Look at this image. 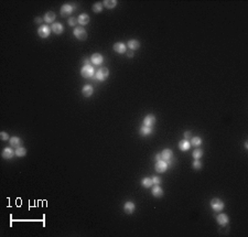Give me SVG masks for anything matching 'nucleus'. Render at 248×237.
<instances>
[{
  "mask_svg": "<svg viewBox=\"0 0 248 237\" xmlns=\"http://www.w3.org/2000/svg\"><path fill=\"white\" fill-rule=\"evenodd\" d=\"M209 204H211L212 210L215 211V212H222V211L224 210V207H225V204H224V202L218 198H212L211 202H209Z\"/></svg>",
  "mask_w": 248,
  "mask_h": 237,
  "instance_id": "f257e3e1",
  "label": "nucleus"
},
{
  "mask_svg": "<svg viewBox=\"0 0 248 237\" xmlns=\"http://www.w3.org/2000/svg\"><path fill=\"white\" fill-rule=\"evenodd\" d=\"M109 76V70L107 67H99L97 71H96L95 74V78L99 82H104L106 81Z\"/></svg>",
  "mask_w": 248,
  "mask_h": 237,
  "instance_id": "f03ea898",
  "label": "nucleus"
},
{
  "mask_svg": "<svg viewBox=\"0 0 248 237\" xmlns=\"http://www.w3.org/2000/svg\"><path fill=\"white\" fill-rule=\"evenodd\" d=\"M80 74L85 78H93L95 75V70L92 65H83L80 68Z\"/></svg>",
  "mask_w": 248,
  "mask_h": 237,
  "instance_id": "7ed1b4c3",
  "label": "nucleus"
},
{
  "mask_svg": "<svg viewBox=\"0 0 248 237\" xmlns=\"http://www.w3.org/2000/svg\"><path fill=\"white\" fill-rule=\"evenodd\" d=\"M73 34L76 39L80 40V41H84V40H86V38H87V32L84 29V27H80H80L74 28Z\"/></svg>",
  "mask_w": 248,
  "mask_h": 237,
  "instance_id": "20e7f679",
  "label": "nucleus"
},
{
  "mask_svg": "<svg viewBox=\"0 0 248 237\" xmlns=\"http://www.w3.org/2000/svg\"><path fill=\"white\" fill-rule=\"evenodd\" d=\"M51 32H52L51 27H49L48 24H42V26H40L39 29H38V34H39V36L43 38V39L48 38L51 34Z\"/></svg>",
  "mask_w": 248,
  "mask_h": 237,
  "instance_id": "39448f33",
  "label": "nucleus"
},
{
  "mask_svg": "<svg viewBox=\"0 0 248 237\" xmlns=\"http://www.w3.org/2000/svg\"><path fill=\"white\" fill-rule=\"evenodd\" d=\"M169 168L168 162L164 161V160H159V161H156V165H154V170H156L158 173H163V172L167 171V169Z\"/></svg>",
  "mask_w": 248,
  "mask_h": 237,
  "instance_id": "423d86ee",
  "label": "nucleus"
},
{
  "mask_svg": "<svg viewBox=\"0 0 248 237\" xmlns=\"http://www.w3.org/2000/svg\"><path fill=\"white\" fill-rule=\"evenodd\" d=\"M114 51L118 54H124L127 52V44L122 43V42H116V43L113 45Z\"/></svg>",
  "mask_w": 248,
  "mask_h": 237,
  "instance_id": "0eeeda50",
  "label": "nucleus"
},
{
  "mask_svg": "<svg viewBox=\"0 0 248 237\" xmlns=\"http://www.w3.org/2000/svg\"><path fill=\"white\" fill-rule=\"evenodd\" d=\"M90 62L96 66L102 65V64L104 63V56L100 53H94L90 56Z\"/></svg>",
  "mask_w": 248,
  "mask_h": 237,
  "instance_id": "6e6552de",
  "label": "nucleus"
},
{
  "mask_svg": "<svg viewBox=\"0 0 248 237\" xmlns=\"http://www.w3.org/2000/svg\"><path fill=\"white\" fill-rule=\"evenodd\" d=\"M156 121H157V119H156V116L154 115H152V114H149V115H147L146 117L144 118V126H147V127H152L154 123H156Z\"/></svg>",
  "mask_w": 248,
  "mask_h": 237,
  "instance_id": "1a4fd4ad",
  "label": "nucleus"
},
{
  "mask_svg": "<svg viewBox=\"0 0 248 237\" xmlns=\"http://www.w3.org/2000/svg\"><path fill=\"white\" fill-rule=\"evenodd\" d=\"M1 156H2L3 159H11V158H13V156H16V150H13L11 147H6L3 148Z\"/></svg>",
  "mask_w": 248,
  "mask_h": 237,
  "instance_id": "9d476101",
  "label": "nucleus"
},
{
  "mask_svg": "<svg viewBox=\"0 0 248 237\" xmlns=\"http://www.w3.org/2000/svg\"><path fill=\"white\" fill-rule=\"evenodd\" d=\"M216 222L218 223L219 225L225 226V225H227V224L229 223V218H228V216H227V214L219 213L218 215L216 216Z\"/></svg>",
  "mask_w": 248,
  "mask_h": 237,
  "instance_id": "9b49d317",
  "label": "nucleus"
},
{
  "mask_svg": "<svg viewBox=\"0 0 248 237\" xmlns=\"http://www.w3.org/2000/svg\"><path fill=\"white\" fill-rule=\"evenodd\" d=\"M74 9H75V7H74L73 5L65 3V5H63L61 7V15L62 16H68L74 11Z\"/></svg>",
  "mask_w": 248,
  "mask_h": 237,
  "instance_id": "f8f14e48",
  "label": "nucleus"
},
{
  "mask_svg": "<svg viewBox=\"0 0 248 237\" xmlns=\"http://www.w3.org/2000/svg\"><path fill=\"white\" fill-rule=\"evenodd\" d=\"M136 210V204L131 201H128L124 204V211L127 214H132Z\"/></svg>",
  "mask_w": 248,
  "mask_h": 237,
  "instance_id": "ddd939ff",
  "label": "nucleus"
},
{
  "mask_svg": "<svg viewBox=\"0 0 248 237\" xmlns=\"http://www.w3.org/2000/svg\"><path fill=\"white\" fill-rule=\"evenodd\" d=\"M51 30H52V32H54L55 34H62L64 31V27H63V24L60 23V22H54V23H52Z\"/></svg>",
  "mask_w": 248,
  "mask_h": 237,
  "instance_id": "4468645a",
  "label": "nucleus"
},
{
  "mask_svg": "<svg viewBox=\"0 0 248 237\" xmlns=\"http://www.w3.org/2000/svg\"><path fill=\"white\" fill-rule=\"evenodd\" d=\"M82 94L84 95L85 97H90L93 94H94V88H93L92 85L90 84H86L83 86L82 88Z\"/></svg>",
  "mask_w": 248,
  "mask_h": 237,
  "instance_id": "2eb2a0df",
  "label": "nucleus"
},
{
  "mask_svg": "<svg viewBox=\"0 0 248 237\" xmlns=\"http://www.w3.org/2000/svg\"><path fill=\"white\" fill-rule=\"evenodd\" d=\"M127 48H128L129 50H131V51H136V50H138V49L140 48V42L135 39L129 40V41L127 42Z\"/></svg>",
  "mask_w": 248,
  "mask_h": 237,
  "instance_id": "dca6fc26",
  "label": "nucleus"
},
{
  "mask_svg": "<svg viewBox=\"0 0 248 237\" xmlns=\"http://www.w3.org/2000/svg\"><path fill=\"white\" fill-rule=\"evenodd\" d=\"M173 158V151L171 149H163L161 152V159L164 161H169L170 159Z\"/></svg>",
  "mask_w": 248,
  "mask_h": 237,
  "instance_id": "f3484780",
  "label": "nucleus"
},
{
  "mask_svg": "<svg viewBox=\"0 0 248 237\" xmlns=\"http://www.w3.org/2000/svg\"><path fill=\"white\" fill-rule=\"evenodd\" d=\"M77 20H78V23L80 24V27H84V26H86V24L90 23V18L87 13H82V15L77 18Z\"/></svg>",
  "mask_w": 248,
  "mask_h": 237,
  "instance_id": "a211bd4d",
  "label": "nucleus"
},
{
  "mask_svg": "<svg viewBox=\"0 0 248 237\" xmlns=\"http://www.w3.org/2000/svg\"><path fill=\"white\" fill-rule=\"evenodd\" d=\"M9 142H10V146L13 148H19V147H21V145H22V140L19 138V137H17V136L10 137Z\"/></svg>",
  "mask_w": 248,
  "mask_h": 237,
  "instance_id": "6ab92c4d",
  "label": "nucleus"
},
{
  "mask_svg": "<svg viewBox=\"0 0 248 237\" xmlns=\"http://www.w3.org/2000/svg\"><path fill=\"white\" fill-rule=\"evenodd\" d=\"M191 147H192V146H191V142L187 140V139H183V140H181L180 142H179V149H180L181 151H187Z\"/></svg>",
  "mask_w": 248,
  "mask_h": 237,
  "instance_id": "aec40b11",
  "label": "nucleus"
},
{
  "mask_svg": "<svg viewBox=\"0 0 248 237\" xmlns=\"http://www.w3.org/2000/svg\"><path fill=\"white\" fill-rule=\"evenodd\" d=\"M152 132H153L152 127L142 126L140 129H139V133H140L141 136H144V137H148V136L152 135Z\"/></svg>",
  "mask_w": 248,
  "mask_h": 237,
  "instance_id": "412c9836",
  "label": "nucleus"
},
{
  "mask_svg": "<svg viewBox=\"0 0 248 237\" xmlns=\"http://www.w3.org/2000/svg\"><path fill=\"white\" fill-rule=\"evenodd\" d=\"M151 193L154 198H162L163 196V190L161 189L160 185H154L151 190Z\"/></svg>",
  "mask_w": 248,
  "mask_h": 237,
  "instance_id": "4be33fe9",
  "label": "nucleus"
},
{
  "mask_svg": "<svg viewBox=\"0 0 248 237\" xmlns=\"http://www.w3.org/2000/svg\"><path fill=\"white\" fill-rule=\"evenodd\" d=\"M44 21L46 22V23H52V22H54V20L56 19V15L54 13L53 11H49L46 12L45 15H44Z\"/></svg>",
  "mask_w": 248,
  "mask_h": 237,
  "instance_id": "5701e85b",
  "label": "nucleus"
},
{
  "mask_svg": "<svg viewBox=\"0 0 248 237\" xmlns=\"http://www.w3.org/2000/svg\"><path fill=\"white\" fill-rule=\"evenodd\" d=\"M117 5H118V2L116 0H105V1H103V6H105L107 9H114L117 7Z\"/></svg>",
  "mask_w": 248,
  "mask_h": 237,
  "instance_id": "b1692460",
  "label": "nucleus"
},
{
  "mask_svg": "<svg viewBox=\"0 0 248 237\" xmlns=\"http://www.w3.org/2000/svg\"><path fill=\"white\" fill-rule=\"evenodd\" d=\"M141 185L144 186L145 189H150L151 186L153 185L151 178H144V179L141 180Z\"/></svg>",
  "mask_w": 248,
  "mask_h": 237,
  "instance_id": "393cba45",
  "label": "nucleus"
},
{
  "mask_svg": "<svg viewBox=\"0 0 248 237\" xmlns=\"http://www.w3.org/2000/svg\"><path fill=\"white\" fill-rule=\"evenodd\" d=\"M191 146H193V147H196L199 148L200 146L202 145V139H201V137H192V139H191Z\"/></svg>",
  "mask_w": 248,
  "mask_h": 237,
  "instance_id": "a878e982",
  "label": "nucleus"
},
{
  "mask_svg": "<svg viewBox=\"0 0 248 237\" xmlns=\"http://www.w3.org/2000/svg\"><path fill=\"white\" fill-rule=\"evenodd\" d=\"M27 155V149L25 147H19V148H16V156L19 158L25 157Z\"/></svg>",
  "mask_w": 248,
  "mask_h": 237,
  "instance_id": "bb28decb",
  "label": "nucleus"
},
{
  "mask_svg": "<svg viewBox=\"0 0 248 237\" xmlns=\"http://www.w3.org/2000/svg\"><path fill=\"white\" fill-rule=\"evenodd\" d=\"M203 155H204V152H203V150L201 149V148H196L192 153L193 158H194V159H197V160L201 159V158L203 157Z\"/></svg>",
  "mask_w": 248,
  "mask_h": 237,
  "instance_id": "cd10ccee",
  "label": "nucleus"
},
{
  "mask_svg": "<svg viewBox=\"0 0 248 237\" xmlns=\"http://www.w3.org/2000/svg\"><path fill=\"white\" fill-rule=\"evenodd\" d=\"M103 2H96V3H94L93 5V11L95 12V13H99V12H102L103 11Z\"/></svg>",
  "mask_w": 248,
  "mask_h": 237,
  "instance_id": "c85d7f7f",
  "label": "nucleus"
},
{
  "mask_svg": "<svg viewBox=\"0 0 248 237\" xmlns=\"http://www.w3.org/2000/svg\"><path fill=\"white\" fill-rule=\"evenodd\" d=\"M192 168L194 170H200V169H202V162L200 161V160H197V159H195L194 161H193V163H192Z\"/></svg>",
  "mask_w": 248,
  "mask_h": 237,
  "instance_id": "c756f323",
  "label": "nucleus"
},
{
  "mask_svg": "<svg viewBox=\"0 0 248 237\" xmlns=\"http://www.w3.org/2000/svg\"><path fill=\"white\" fill-rule=\"evenodd\" d=\"M68 26L70 27H75L76 24L78 23V20H77V18H75V17H72V18H70L68 19Z\"/></svg>",
  "mask_w": 248,
  "mask_h": 237,
  "instance_id": "7c9ffc66",
  "label": "nucleus"
},
{
  "mask_svg": "<svg viewBox=\"0 0 248 237\" xmlns=\"http://www.w3.org/2000/svg\"><path fill=\"white\" fill-rule=\"evenodd\" d=\"M151 180H152V183L154 184V185H160L161 182H162V180L159 177H157V175H153V177L151 178Z\"/></svg>",
  "mask_w": 248,
  "mask_h": 237,
  "instance_id": "2f4dec72",
  "label": "nucleus"
},
{
  "mask_svg": "<svg viewBox=\"0 0 248 237\" xmlns=\"http://www.w3.org/2000/svg\"><path fill=\"white\" fill-rule=\"evenodd\" d=\"M0 138H1V140L2 141H7V140H9V135H8L6 131H1L0 132Z\"/></svg>",
  "mask_w": 248,
  "mask_h": 237,
  "instance_id": "473e14b6",
  "label": "nucleus"
},
{
  "mask_svg": "<svg viewBox=\"0 0 248 237\" xmlns=\"http://www.w3.org/2000/svg\"><path fill=\"white\" fill-rule=\"evenodd\" d=\"M126 54H127V56H128V58H134L135 51H131V50H129V51L126 52Z\"/></svg>",
  "mask_w": 248,
  "mask_h": 237,
  "instance_id": "72a5a7b5",
  "label": "nucleus"
},
{
  "mask_svg": "<svg viewBox=\"0 0 248 237\" xmlns=\"http://www.w3.org/2000/svg\"><path fill=\"white\" fill-rule=\"evenodd\" d=\"M183 136H184V139H187V140H189V138H191V131H185Z\"/></svg>",
  "mask_w": 248,
  "mask_h": 237,
  "instance_id": "f704fd0d",
  "label": "nucleus"
},
{
  "mask_svg": "<svg viewBox=\"0 0 248 237\" xmlns=\"http://www.w3.org/2000/svg\"><path fill=\"white\" fill-rule=\"evenodd\" d=\"M44 19H42V18H40V17H38V18H35L34 19V21H35V23H38V24H40V23H42V21H43Z\"/></svg>",
  "mask_w": 248,
  "mask_h": 237,
  "instance_id": "c9c22d12",
  "label": "nucleus"
},
{
  "mask_svg": "<svg viewBox=\"0 0 248 237\" xmlns=\"http://www.w3.org/2000/svg\"><path fill=\"white\" fill-rule=\"evenodd\" d=\"M83 63H84V65H90V58H84Z\"/></svg>",
  "mask_w": 248,
  "mask_h": 237,
  "instance_id": "e433bc0d",
  "label": "nucleus"
},
{
  "mask_svg": "<svg viewBox=\"0 0 248 237\" xmlns=\"http://www.w3.org/2000/svg\"><path fill=\"white\" fill-rule=\"evenodd\" d=\"M154 159H156V161H159V160H161V153H157L156 157H154Z\"/></svg>",
  "mask_w": 248,
  "mask_h": 237,
  "instance_id": "4c0bfd02",
  "label": "nucleus"
},
{
  "mask_svg": "<svg viewBox=\"0 0 248 237\" xmlns=\"http://www.w3.org/2000/svg\"><path fill=\"white\" fill-rule=\"evenodd\" d=\"M247 148H248V142L246 141V142H245V149H247Z\"/></svg>",
  "mask_w": 248,
  "mask_h": 237,
  "instance_id": "58836bf2",
  "label": "nucleus"
}]
</instances>
